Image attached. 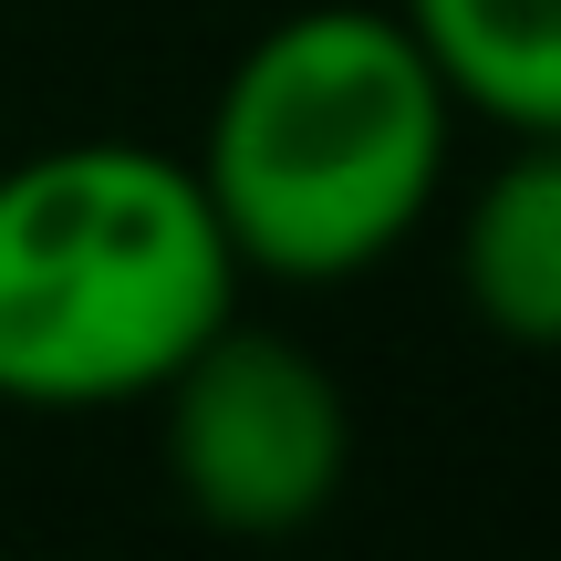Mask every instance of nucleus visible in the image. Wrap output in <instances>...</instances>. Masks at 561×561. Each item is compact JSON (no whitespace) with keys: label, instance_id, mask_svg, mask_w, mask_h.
<instances>
[{"label":"nucleus","instance_id":"obj_1","mask_svg":"<svg viewBox=\"0 0 561 561\" xmlns=\"http://www.w3.org/2000/svg\"><path fill=\"white\" fill-rule=\"evenodd\" d=\"M447 104L437 62L396 11L322 0L291 11L229 62L198 136V187L219 208L240 271L271 280H354L416 240L447 178Z\"/></svg>","mask_w":561,"mask_h":561},{"label":"nucleus","instance_id":"obj_2","mask_svg":"<svg viewBox=\"0 0 561 561\" xmlns=\"http://www.w3.org/2000/svg\"><path fill=\"white\" fill-rule=\"evenodd\" d=\"M240 250L198 167L83 136L0 178V405H146L229 312Z\"/></svg>","mask_w":561,"mask_h":561},{"label":"nucleus","instance_id":"obj_3","mask_svg":"<svg viewBox=\"0 0 561 561\" xmlns=\"http://www.w3.org/2000/svg\"><path fill=\"white\" fill-rule=\"evenodd\" d=\"M167 489L229 541H291L333 510L354 468V405L333 364L291 333H250L240 312L157 385Z\"/></svg>","mask_w":561,"mask_h":561},{"label":"nucleus","instance_id":"obj_4","mask_svg":"<svg viewBox=\"0 0 561 561\" xmlns=\"http://www.w3.org/2000/svg\"><path fill=\"white\" fill-rule=\"evenodd\" d=\"M458 291L500 343L561 354V136H520L458 219Z\"/></svg>","mask_w":561,"mask_h":561},{"label":"nucleus","instance_id":"obj_5","mask_svg":"<svg viewBox=\"0 0 561 561\" xmlns=\"http://www.w3.org/2000/svg\"><path fill=\"white\" fill-rule=\"evenodd\" d=\"M447 104L510 136H561V0H396Z\"/></svg>","mask_w":561,"mask_h":561}]
</instances>
